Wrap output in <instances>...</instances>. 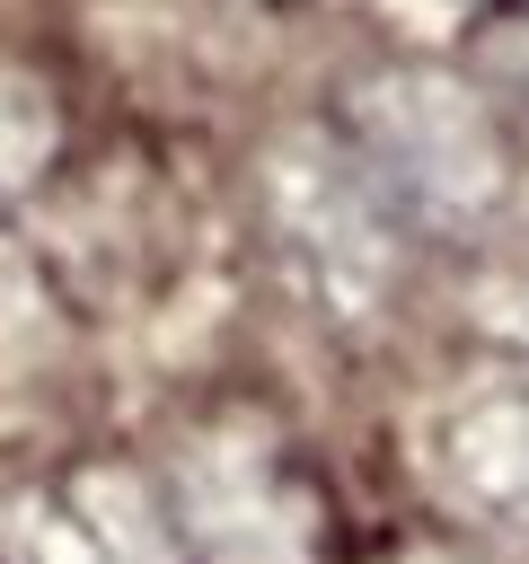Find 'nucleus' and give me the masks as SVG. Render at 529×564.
<instances>
[{"label": "nucleus", "instance_id": "8", "mask_svg": "<svg viewBox=\"0 0 529 564\" xmlns=\"http://www.w3.org/2000/svg\"><path fill=\"white\" fill-rule=\"evenodd\" d=\"M397 564H458V555H441V546H414V555H397Z\"/></svg>", "mask_w": 529, "mask_h": 564}, {"label": "nucleus", "instance_id": "1", "mask_svg": "<svg viewBox=\"0 0 529 564\" xmlns=\"http://www.w3.org/2000/svg\"><path fill=\"white\" fill-rule=\"evenodd\" d=\"M335 150L361 167V185L379 194V212L406 238L414 229H485L511 185L485 106L441 70H370L344 97Z\"/></svg>", "mask_w": 529, "mask_h": 564}, {"label": "nucleus", "instance_id": "4", "mask_svg": "<svg viewBox=\"0 0 529 564\" xmlns=\"http://www.w3.org/2000/svg\"><path fill=\"white\" fill-rule=\"evenodd\" d=\"M432 476L467 520L529 538V370H485L476 388L441 405Z\"/></svg>", "mask_w": 529, "mask_h": 564}, {"label": "nucleus", "instance_id": "3", "mask_svg": "<svg viewBox=\"0 0 529 564\" xmlns=\"http://www.w3.org/2000/svg\"><path fill=\"white\" fill-rule=\"evenodd\" d=\"M264 194H273V238H282L291 273H300L326 308L361 317V308L388 291V264H397V238H406V229L379 212V194L361 185V167H353L335 141H300V150L273 159Z\"/></svg>", "mask_w": 529, "mask_h": 564}, {"label": "nucleus", "instance_id": "6", "mask_svg": "<svg viewBox=\"0 0 529 564\" xmlns=\"http://www.w3.org/2000/svg\"><path fill=\"white\" fill-rule=\"evenodd\" d=\"M53 150H62V115H53V97H44L26 70L0 62V203H18V194L53 167Z\"/></svg>", "mask_w": 529, "mask_h": 564}, {"label": "nucleus", "instance_id": "7", "mask_svg": "<svg viewBox=\"0 0 529 564\" xmlns=\"http://www.w3.org/2000/svg\"><path fill=\"white\" fill-rule=\"evenodd\" d=\"M476 62H485L503 88H520V97H529V18H494V26H485V44H476Z\"/></svg>", "mask_w": 529, "mask_h": 564}, {"label": "nucleus", "instance_id": "2", "mask_svg": "<svg viewBox=\"0 0 529 564\" xmlns=\"http://www.w3.org/2000/svg\"><path fill=\"white\" fill-rule=\"evenodd\" d=\"M168 520L203 564H317L326 511L264 423H203L168 458Z\"/></svg>", "mask_w": 529, "mask_h": 564}, {"label": "nucleus", "instance_id": "5", "mask_svg": "<svg viewBox=\"0 0 529 564\" xmlns=\"http://www.w3.org/2000/svg\"><path fill=\"white\" fill-rule=\"evenodd\" d=\"M26 564H185L168 494L132 476H71L62 494L26 502Z\"/></svg>", "mask_w": 529, "mask_h": 564}]
</instances>
